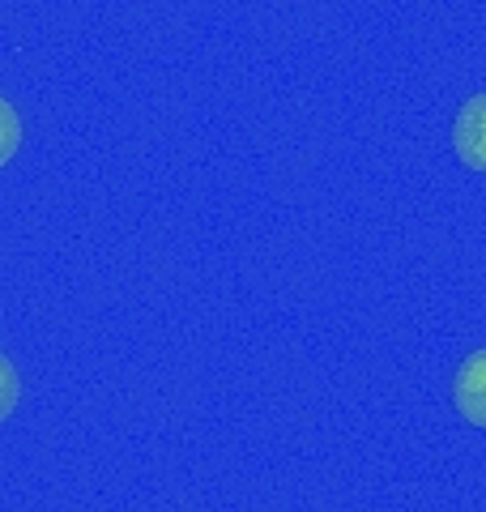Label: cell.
<instances>
[{"label": "cell", "mask_w": 486, "mask_h": 512, "mask_svg": "<svg viewBox=\"0 0 486 512\" xmlns=\"http://www.w3.org/2000/svg\"><path fill=\"white\" fill-rule=\"evenodd\" d=\"M452 146L465 167L486 171V90L461 103L457 120H452Z\"/></svg>", "instance_id": "cell-1"}, {"label": "cell", "mask_w": 486, "mask_h": 512, "mask_svg": "<svg viewBox=\"0 0 486 512\" xmlns=\"http://www.w3.org/2000/svg\"><path fill=\"white\" fill-rule=\"evenodd\" d=\"M452 406L461 410L465 423L486 427V350H474L461 363L457 380H452Z\"/></svg>", "instance_id": "cell-2"}, {"label": "cell", "mask_w": 486, "mask_h": 512, "mask_svg": "<svg viewBox=\"0 0 486 512\" xmlns=\"http://www.w3.org/2000/svg\"><path fill=\"white\" fill-rule=\"evenodd\" d=\"M22 146V120H18V107L9 99H0V167L9 163Z\"/></svg>", "instance_id": "cell-3"}, {"label": "cell", "mask_w": 486, "mask_h": 512, "mask_svg": "<svg viewBox=\"0 0 486 512\" xmlns=\"http://www.w3.org/2000/svg\"><path fill=\"white\" fill-rule=\"evenodd\" d=\"M18 402H22V376H18V367H13V359L0 355V423L18 410Z\"/></svg>", "instance_id": "cell-4"}]
</instances>
